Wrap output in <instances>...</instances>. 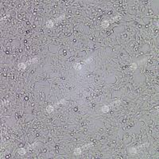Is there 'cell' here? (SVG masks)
<instances>
[{"label":"cell","mask_w":159,"mask_h":159,"mask_svg":"<svg viewBox=\"0 0 159 159\" xmlns=\"http://www.w3.org/2000/svg\"><path fill=\"white\" fill-rule=\"evenodd\" d=\"M82 150L81 147L80 146H76L74 148L73 150V156H74V158H80V155L82 154Z\"/></svg>","instance_id":"obj_1"},{"label":"cell","mask_w":159,"mask_h":159,"mask_svg":"<svg viewBox=\"0 0 159 159\" xmlns=\"http://www.w3.org/2000/svg\"><path fill=\"white\" fill-rule=\"evenodd\" d=\"M38 95H39V99H40V104L42 105L44 102L45 101L46 97H45V94L43 91L42 90H38Z\"/></svg>","instance_id":"obj_2"},{"label":"cell","mask_w":159,"mask_h":159,"mask_svg":"<svg viewBox=\"0 0 159 159\" xmlns=\"http://www.w3.org/2000/svg\"><path fill=\"white\" fill-rule=\"evenodd\" d=\"M55 26V22L54 19H48L45 22V28L46 29H54Z\"/></svg>","instance_id":"obj_3"},{"label":"cell","mask_w":159,"mask_h":159,"mask_svg":"<svg viewBox=\"0 0 159 159\" xmlns=\"http://www.w3.org/2000/svg\"><path fill=\"white\" fill-rule=\"evenodd\" d=\"M111 109V107L110 105H108V104H104V105H102L101 108H100V111L103 114H108V112L110 111V110Z\"/></svg>","instance_id":"obj_4"},{"label":"cell","mask_w":159,"mask_h":159,"mask_svg":"<svg viewBox=\"0 0 159 159\" xmlns=\"http://www.w3.org/2000/svg\"><path fill=\"white\" fill-rule=\"evenodd\" d=\"M17 152L24 157V156L27 154V149H26V147H19V148L17 149Z\"/></svg>","instance_id":"obj_5"},{"label":"cell","mask_w":159,"mask_h":159,"mask_svg":"<svg viewBox=\"0 0 159 159\" xmlns=\"http://www.w3.org/2000/svg\"><path fill=\"white\" fill-rule=\"evenodd\" d=\"M17 68H19V70H24V71H26L28 68V66L26 65V62H20L17 64Z\"/></svg>","instance_id":"obj_6"}]
</instances>
